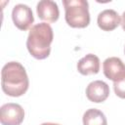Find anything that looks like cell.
Masks as SVG:
<instances>
[{"instance_id":"cell-1","label":"cell","mask_w":125,"mask_h":125,"mask_svg":"<svg viewBox=\"0 0 125 125\" xmlns=\"http://www.w3.org/2000/svg\"><path fill=\"white\" fill-rule=\"evenodd\" d=\"M3 92L10 97H21L28 89L29 80L25 68L19 62H7L1 70Z\"/></svg>"},{"instance_id":"cell-2","label":"cell","mask_w":125,"mask_h":125,"mask_svg":"<svg viewBox=\"0 0 125 125\" xmlns=\"http://www.w3.org/2000/svg\"><path fill=\"white\" fill-rule=\"evenodd\" d=\"M53 39L54 33L51 25L47 22H39L30 28L26 40V48L33 58L44 60L51 53Z\"/></svg>"},{"instance_id":"cell-3","label":"cell","mask_w":125,"mask_h":125,"mask_svg":"<svg viewBox=\"0 0 125 125\" xmlns=\"http://www.w3.org/2000/svg\"><path fill=\"white\" fill-rule=\"evenodd\" d=\"M66 23L74 28H84L90 23L89 4L86 0H62Z\"/></svg>"},{"instance_id":"cell-4","label":"cell","mask_w":125,"mask_h":125,"mask_svg":"<svg viewBox=\"0 0 125 125\" xmlns=\"http://www.w3.org/2000/svg\"><path fill=\"white\" fill-rule=\"evenodd\" d=\"M24 119V110L19 104L8 103L0 108V121L2 125H21Z\"/></svg>"},{"instance_id":"cell-5","label":"cell","mask_w":125,"mask_h":125,"mask_svg":"<svg viewBox=\"0 0 125 125\" xmlns=\"http://www.w3.org/2000/svg\"><path fill=\"white\" fill-rule=\"evenodd\" d=\"M12 20L14 24L21 30H27L31 27L34 17L31 8L25 4H17L12 11Z\"/></svg>"},{"instance_id":"cell-6","label":"cell","mask_w":125,"mask_h":125,"mask_svg":"<svg viewBox=\"0 0 125 125\" xmlns=\"http://www.w3.org/2000/svg\"><path fill=\"white\" fill-rule=\"evenodd\" d=\"M104 74L113 82H118L125 77V64L117 57H110L103 63Z\"/></svg>"},{"instance_id":"cell-7","label":"cell","mask_w":125,"mask_h":125,"mask_svg":"<svg viewBox=\"0 0 125 125\" xmlns=\"http://www.w3.org/2000/svg\"><path fill=\"white\" fill-rule=\"evenodd\" d=\"M109 96L108 85L102 80H95L88 84L86 88V97L93 103H103Z\"/></svg>"},{"instance_id":"cell-8","label":"cell","mask_w":125,"mask_h":125,"mask_svg":"<svg viewBox=\"0 0 125 125\" xmlns=\"http://www.w3.org/2000/svg\"><path fill=\"white\" fill-rule=\"evenodd\" d=\"M36 12L42 21L48 22H55L60 17V10L58 4L52 0H41L37 3Z\"/></svg>"},{"instance_id":"cell-9","label":"cell","mask_w":125,"mask_h":125,"mask_svg":"<svg viewBox=\"0 0 125 125\" xmlns=\"http://www.w3.org/2000/svg\"><path fill=\"white\" fill-rule=\"evenodd\" d=\"M97 22L102 30L111 31L121 23V19L116 11L112 9H106L98 15Z\"/></svg>"},{"instance_id":"cell-10","label":"cell","mask_w":125,"mask_h":125,"mask_svg":"<svg viewBox=\"0 0 125 125\" xmlns=\"http://www.w3.org/2000/svg\"><path fill=\"white\" fill-rule=\"evenodd\" d=\"M77 70L83 75L97 74L100 70V59L94 54H88L77 62Z\"/></svg>"},{"instance_id":"cell-11","label":"cell","mask_w":125,"mask_h":125,"mask_svg":"<svg viewBox=\"0 0 125 125\" xmlns=\"http://www.w3.org/2000/svg\"><path fill=\"white\" fill-rule=\"evenodd\" d=\"M83 125H107V121L100 109L89 108L83 114Z\"/></svg>"},{"instance_id":"cell-12","label":"cell","mask_w":125,"mask_h":125,"mask_svg":"<svg viewBox=\"0 0 125 125\" xmlns=\"http://www.w3.org/2000/svg\"><path fill=\"white\" fill-rule=\"evenodd\" d=\"M113 89L117 97L125 99V77L118 82H113Z\"/></svg>"},{"instance_id":"cell-13","label":"cell","mask_w":125,"mask_h":125,"mask_svg":"<svg viewBox=\"0 0 125 125\" xmlns=\"http://www.w3.org/2000/svg\"><path fill=\"white\" fill-rule=\"evenodd\" d=\"M120 24L122 25V28L125 31V12L122 14V19H121V23Z\"/></svg>"},{"instance_id":"cell-14","label":"cell","mask_w":125,"mask_h":125,"mask_svg":"<svg viewBox=\"0 0 125 125\" xmlns=\"http://www.w3.org/2000/svg\"><path fill=\"white\" fill-rule=\"evenodd\" d=\"M41 125H60V124H57V123H51V122H45V123H42Z\"/></svg>"},{"instance_id":"cell-15","label":"cell","mask_w":125,"mask_h":125,"mask_svg":"<svg viewBox=\"0 0 125 125\" xmlns=\"http://www.w3.org/2000/svg\"><path fill=\"white\" fill-rule=\"evenodd\" d=\"M124 53H125V47H124Z\"/></svg>"}]
</instances>
